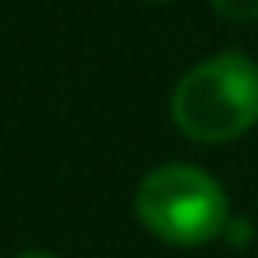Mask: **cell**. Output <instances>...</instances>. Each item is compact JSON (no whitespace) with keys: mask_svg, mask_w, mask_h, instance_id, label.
I'll return each instance as SVG.
<instances>
[{"mask_svg":"<svg viewBox=\"0 0 258 258\" xmlns=\"http://www.w3.org/2000/svg\"><path fill=\"white\" fill-rule=\"evenodd\" d=\"M171 121L198 145H224L258 121V64L239 49H224L178 76L171 91Z\"/></svg>","mask_w":258,"mask_h":258,"instance_id":"obj_1","label":"cell"},{"mask_svg":"<svg viewBox=\"0 0 258 258\" xmlns=\"http://www.w3.org/2000/svg\"><path fill=\"white\" fill-rule=\"evenodd\" d=\"M133 213L148 235L171 247H205L232 220L224 186L194 163L152 167L133 194Z\"/></svg>","mask_w":258,"mask_h":258,"instance_id":"obj_2","label":"cell"},{"mask_svg":"<svg viewBox=\"0 0 258 258\" xmlns=\"http://www.w3.org/2000/svg\"><path fill=\"white\" fill-rule=\"evenodd\" d=\"M224 19H258V0H209Z\"/></svg>","mask_w":258,"mask_h":258,"instance_id":"obj_3","label":"cell"},{"mask_svg":"<svg viewBox=\"0 0 258 258\" xmlns=\"http://www.w3.org/2000/svg\"><path fill=\"white\" fill-rule=\"evenodd\" d=\"M224 235H228V243H232V247H243V243H247V235H250V224H247V220H228Z\"/></svg>","mask_w":258,"mask_h":258,"instance_id":"obj_4","label":"cell"},{"mask_svg":"<svg viewBox=\"0 0 258 258\" xmlns=\"http://www.w3.org/2000/svg\"><path fill=\"white\" fill-rule=\"evenodd\" d=\"M16 258H57V254H49V250H23V254H16Z\"/></svg>","mask_w":258,"mask_h":258,"instance_id":"obj_5","label":"cell"},{"mask_svg":"<svg viewBox=\"0 0 258 258\" xmlns=\"http://www.w3.org/2000/svg\"><path fill=\"white\" fill-rule=\"evenodd\" d=\"M152 4H167V0H152Z\"/></svg>","mask_w":258,"mask_h":258,"instance_id":"obj_6","label":"cell"}]
</instances>
